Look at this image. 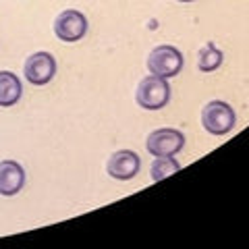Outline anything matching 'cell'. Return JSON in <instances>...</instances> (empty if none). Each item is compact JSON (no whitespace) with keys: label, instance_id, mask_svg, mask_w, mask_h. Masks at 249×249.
Listing matches in <instances>:
<instances>
[{"label":"cell","instance_id":"obj_1","mask_svg":"<svg viewBox=\"0 0 249 249\" xmlns=\"http://www.w3.org/2000/svg\"><path fill=\"white\" fill-rule=\"evenodd\" d=\"M135 100L145 110H160L170 100V85L164 77L147 75L145 79H142V83L137 85Z\"/></svg>","mask_w":249,"mask_h":249},{"label":"cell","instance_id":"obj_2","mask_svg":"<svg viewBox=\"0 0 249 249\" xmlns=\"http://www.w3.org/2000/svg\"><path fill=\"white\" fill-rule=\"evenodd\" d=\"M235 123H237L235 110L231 108V104L222 102V100H212L201 110V124L212 135H227L229 131H232Z\"/></svg>","mask_w":249,"mask_h":249},{"label":"cell","instance_id":"obj_3","mask_svg":"<svg viewBox=\"0 0 249 249\" xmlns=\"http://www.w3.org/2000/svg\"><path fill=\"white\" fill-rule=\"evenodd\" d=\"M181 69H183V54L175 46L168 44L156 46L150 52V56H147V71L152 75L170 79V77H177L181 73Z\"/></svg>","mask_w":249,"mask_h":249},{"label":"cell","instance_id":"obj_4","mask_svg":"<svg viewBox=\"0 0 249 249\" xmlns=\"http://www.w3.org/2000/svg\"><path fill=\"white\" fill-rule=\"evenodd\" d=\"M145 147L156 156H175L185 147V135L177 129H156L145 139Z\"/></svg>","mask_w":249,"mask_h":249},{"label":"cell","instance_id":"obj_5","mask_svg":"<svg viewBox=\"0 0 249 249\" xmlns=\"http://www.w3.org/2000/svg\"><path fill=\"white\" fill-rule=\"evenodd\" d=\"M23 73L31 85H46L56 75V58L50 52H36L25 60Z\"/></svg>","mask_w":249,"mask_h":249},{"label":"cell","instance_id":"obj_6","mask_svg":"<svg viewBox=\"0 0 249 249\" xmlns=\"http://www.w3.org/2000/svg\"><path fill=\"white\" fill-rule=\"evenodd\" d=\"M54 34L60 42H79L88 34V17L75 9L62 11L54 21Z\"/></svg>","mask_w":249,"mask_h":249},{"label":"cell","instance_id":"obj_7","mask_svg":"<svg viewBox=\"0 0 249 249\" xmlns=\"http://www.w3.org/2000/svg\"><path fill=\"white\" fill-rule=\"evenodd\" d=\"M139 168H142V158L131 150L114 152L106 164L108 175L116 178V181H129V178H133L139 173Z\"/></svg>","mask_w":249,"mask_h":249},{"label":"cell","instance_id":"obj_8","mask_svg":"<svg viewBox=\"0 0 249 249\" xmlns=\"http://www.w3.org/2000/svg\"><path fill=\"white\" fill-rule=\"evenodd\" d=\"M25 187V170L19 162L2 160L0 162V196L13 197Z\"/></svg>","mask_w":249,"mask_h":249},{"label":"cell","instance_id":"obj_9","mask_svg":"<svg viewBox=\"0 0 249 249\" xmlns=\"http://www.w3.org/2000/svg\"><path fill=\"white\" fill-rule=\"evenodd\" d=\"M23 96L21 79L11 71H0V108L15 106Z\"/></svg>","mask_w":249,"mask_h":249},{"label":"cell","instance_id":"obj_10","mask_svg":"<svg viewBox=\"0 0 249 249\" xmlns=\"http://www.w3.org/2000/svg\"><path fill=\"white\" fill-rule=\"evenodd\" d=\"M222 60H224L222 50H218L214 42H208L197 54V69L204 73H212L222 65Z\"/></svg>","mask_w":249,"mask_h":249},{"label":"cell","instance_id":"obj_11","mask_svg":"<svg viewBox=\"0 0 249 249\" xmlns=\"http://www.w3.org/2000/svg\"><path fill=\"white\" fill-rule=\"evenodd\" d=\"M181 170V164L173 158V156H156V160L152 162V168H150V175H152V181H162L170 175H175Z\"/></svg>","mask_w":249,"mask_h":249},{"label":"cell","instance_id":"obj_12","mask_svg":"<svg viewBox=\"0 0 249 249\" xmlns=\"http://www.w3.org/2000/svg\"><path fill=\"white\" fill-rule=\"evenodd\" d=\"M178 2H193V0H178Z\"/></svg>","mask_w":249,"mask_h":249}]
</instances>
